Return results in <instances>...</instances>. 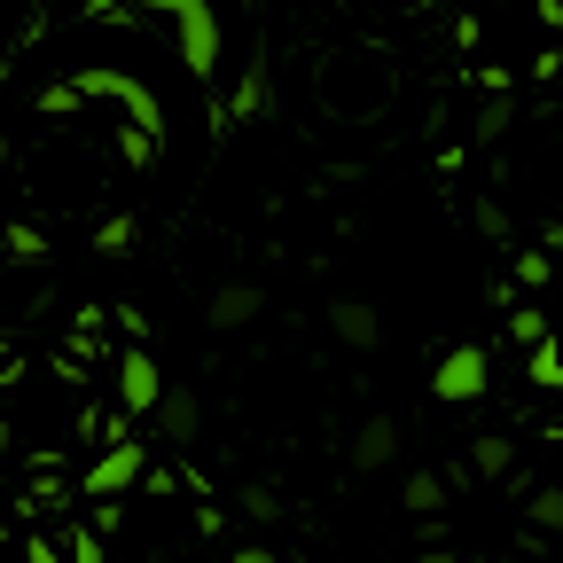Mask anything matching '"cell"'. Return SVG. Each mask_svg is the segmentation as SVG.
Instances as JSON below:
<instances>
[{
  "instance_id": "cell-1",
  "label": "cell",
  "mask_w": 563,
  "mask_h": 563,
  "mask_svg": "<svg viewBox=\"0 0 563 563\" xmlns=\"http://www.w3.org/2000/svg\"><path fill=\"white\" fill-rule=\"evenodd\" d=\"M95 16H165L173 40H180V63L196 79L220 70V16H211V0H87Z\"/></svg>"
},
{
  "instance_id": "cell-2",
  "label": "cell",
  "mask_w": 563,
  "mask_h": 563,
  "mask_svg": "<svg viewBox=\"0 0 563 563\" xmlns=\"http://www.w3.org/2000/svg\"><path fill=\"white\" fill-rule=\"evenodd\" d=\"M485 376H493L485 344H454L446 361H439V384H431V391H439L446 407H462V399H477V391H485Z\"/></svg>"
},
{
  "instance_id": "cell-3",
  "label": "cell",
  "mask_w": 563,
  "mask_h": 563,
  "mask_svg": "<svg viewBox=\"0 0 563 563\" xmlns=\"http://www.w3.org/2000/svg\"><path fill=\"white\" fill-rule=\"evenodd\" d=\"M157 391H165V368H157V352H150V344H133L125 361H118V399H125L133 415H150V407H157Z\"/></svg>"
},
{
  "instance_id": "cell-4",
  "label": "cell",
  "mask_w": 563,
  "mask_h": 563,
  "mask_svg": "<svg viewBox=\"0 0 563 563\" xmlns=\"http://www.w3.org/2000/svg\"><path fill=\"white\" fill-rule=\"evenodd\" d=\"M329 336L352 344V352H376V344H384V321H376V306L344 298V306H329Z\"/></svg>"
},
{
  "instance_id": "cell-5",
  "label": "cell",
  "mask_w": 563,
  "mask_h": 563,
  "mask_svg": "<svg viewBox=\"0 0 563 563\" xmlns=\"http://www.w3.org/2000/svg\"><path fill=\"white\" fill-rule=\"evenodd\" d=\"M133 477H141V446H110V454L87 470V493H95V501H118Z\"/></svg>"
},
{
  "instance_id": "cell-6",
  "label": "cell",
  "mask_w": 563,
  "mask_h": 563,
  "mask_svg": "<svg viewBox=\"0 0 563 563\" xmlns=\"http://www.w3.org/2000/svg\"><path fill=\"white\" fill-rule=\"evenodd\" d=\"M391 454H399V422H391V415H376V422H361V439H352V470H361V477H368V470H384Z\"/></svg>"
},
{
  "instance_id": "cell-7",
  "label": "cell",
  "mask_w": 563,
  "mask_h": 563,
  "mask_svg": "<svg viewBox=\"0 0 563 563\" xmlns=\"http://www.w3.org/2000/svg\"><path fill=\"white\" fill-rule=\"evenodd\" d=\"M258 282H228V290H211V329H243V321H258Z\"/></svg>"
},
{
  "instance_id": "cell-8",
  "label": "cell",
  "mask_w": 563,
  "mask_h": 563,
  "mask_svg": "<svg viewBox=\"0 0 563 563\" xmlns=\"http://www.w3.org/2000/svg\"><path fill=\"white\" fill-rule=\"evenodd\" d=\"M150 415L165 422V431H173V439H188V431H196V391H180V384H165Z\"/></svg>"
},
{
  "instance_id": "cell-9",
  "label": "cell",
  "mask_w": 563,
  "mask_h": 563,
  "mask_svg": "<svg viewBox=\"0 0 563 563\" xmlns=\"http://www.w3.org/2000/svg\"><path fill=\"white\" fill-rule=\"evenodd\" d=\"M399 501H407L415 517H439V509H446V485H439L431 470H415V477H407V493H399Z\"/></svg>"
},
{
  "instance_id": "cell-10",
  "label": "cell",
  "mask_w": 563,
  "mask_h": 563,
  "mask_svg": "<svg viewBox=\"0 0 563 563\" xmlns=\"http://www.w3.org/2000/svg\"><path fill=\"white\" fill-rule=\"evenodd\" d=\"M532 384H548V391H563V344H548V336H532Z\"/></svg>"
},
{
  "instance_id": "cell-11",
  "label": "cell",
  "mask_w": 563,
  "mask_h": 563,
  "mask_svg": "<svg viewBox=\"0 0 563 563\" xmlns=\"http://www.w3.org/2000/svg\"><path fill=\"white\" fill-rule=\"evenodd\" d=\"M470 470L477 477H501L509 470V439H470Z\"/></svg>"
},
{
  "instance_id": "cell-12",
  "label": "cell",
  "mask_w": 563,
  "mask_h": 563,
  "mask_svg": "<svg viewBox=\"0 0 563 563\" xmlns=\"http://www.w3.org/2000/svg\"><path fill=\"white\" fill-rule=\"evenodd\" d=\"M0 243H9L16 258H47V235H40V228H24V220H9V235H0Z\"/></svg>"
},
{
  "instance_id": "cell-13",
  "label": "cell",
  "mask_w": 563,
  "mask_h": 563,
  "mask_svg": "<svg viewBox=\"0 0 563 563\" xmlns=\"http://www.w3.org/2000/svg\"><path fill=\"white\" fill-rule=\"evenodd\" d=\"M532 525H540V532L563 525V493H540V501H532Z\"/></svg>"
},
{
  "instance_id": "cell-14",
  "label": "cell",
  "mask_w": 563,
  "mask_h": 563,
  "mask_svg": "<svg viewBox=\"0 0 563 563\" xmlns=\"http://www.w3.org/2000/svg\"><path fill=\"white\" fill-rule=\"evenodd\" d=\"M95 243H102V251H125V243H133V220H102V235H95Z\"/></svg>"
},
{
  "instance_id": "cell-15",
  "label": "cell",
  "mask_w": 563,
  "mask_h": 563,
  "mask_svg": "<svg viewBox=\"0 0 563 563\" xmlns=\"http://www.w3.org/2000/svg\"><path fill=\"white\" fill-rule=\"evenodd\" d=\"M70 563H102V548H95V532H70Z\"/></svg>"
},
{
  "instance_id": "cell-16",
  "label": "cell",
  "mask_w": 563,
  "mask_h": 563,
  "mask_svg": "<svg viewBox=\"0 0 563 563\" xmlns=\"http://www.w3.org/2000/svg\"><path fill=\"white\" fill-rule=\"evenodd\" d=\"M235 563H274V555L266 548H235Z\"/></svg>"
},
{
  "instance_id": "cell-17",
  "label": "cell",
  "mask_w": 563,
  "mask_h": 563,
  "mask_svg": "<svg viewBox=\"0 0 563 563\" xmlns=\"http://www.w3.org/2000/svg\"><path fill=\"white\" fill-rule=\"evenodd\" d=\"M415 563H454V555H439V548H431V555H415Z\"/></svg>"
},
{
  "instance_id": "cell-18",
  "label": "cell",
  "mask_w": 563,
  "mask_h": 563,
  "mask_svg": "<svg viewBox=\"0 0 563 563\" xmlns=\"http://www.w3.org/2000/svg\"><path fill=\"white\" fill-rule=\"evenodd\" d=\"M0 165H9V150H0Z\"/></svg>"
}]
</instances>
